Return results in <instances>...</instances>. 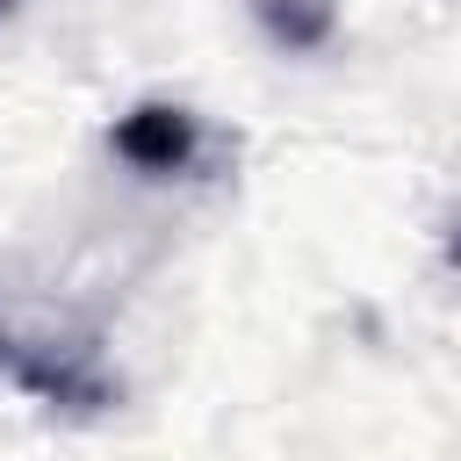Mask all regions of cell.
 <instances>
[{"mask_svg":"<svg viewBox=\"0 0 461 461\" xmlns=\"http://www.w3.org/2000/svg\"><path fill=\"white\" fill-rule=\"evenodd\" d=\"M108 144H115V158H130V166L151 173V180L194 173L202 151H209L202 115H187V108H173V101H144V108H130V115L108 130Z\"/></svg>","mask_w":461,"mask_h":461,"instance_id":"obj_1","label":"cell"},{"mask_svg":"<svg viewBox=\"0 0 461 461\" xmlns=\"http://www.w3.org/2000/svg\"><path fill=\"white\" fill-rule=\"evenodd\" d=\"M0 389L36 396V403H79V411L108 403V382H101L94 367H72V360H58V353H43V346H22V339H7V331H0Z\"/></svg>","mask_w":461,"mask_h":461,"instance_id":"obj_2","label":"cell"},{"mask_svg":"<svg viewBox=\"0 0 461 461\" xmlns=\"http://www.w3.org/2000/svg\"><path fill=\"white\" fill-rule=\"evenodd\" d=\"M454 267H461V238H454Z\"/></svg>","mask_w":461,"mask_h":461,"instance_id":"obj_3","label":"cell"},{"mask_svg":"<svg viewBox=\"0 0 461 461\" xmlns=\"http://www.w3.org/2000/svg\"><path fill=\"white\" fill-rule=\"evenodd\" d=\"M0 7H7V0H0Z\"/></svg>","mask_w":461,"mask_h":461,"instance_id":"obj_4","label":"cell"}]
</instances>
